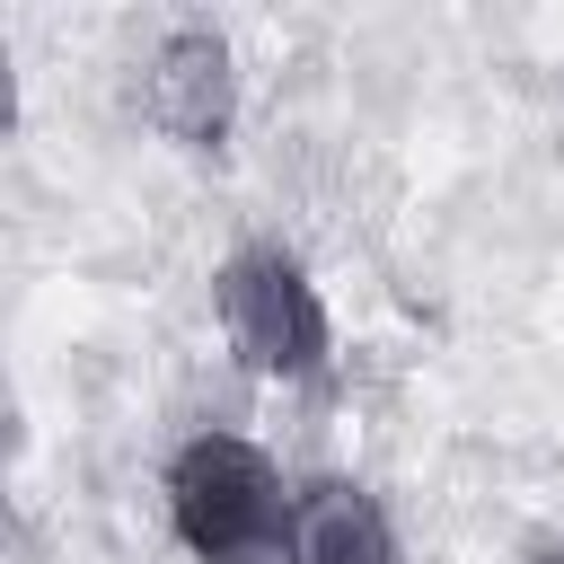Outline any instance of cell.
<instances>
[{
	"instance_id": "cell-1",
	"label": "cell",
	"mask_w": 564,
	"mask_h": 564,
	"mask_svg": "<svg viewBox=\"0 0 564 564\" xmlns=\"http://www.w3.org/2000/svg\"><path fill=\"white\" fill-rule=\"evenodd\" d=\"M167 529L194 564H264L291 546V494L238 432H194L167 458Z\"/></svg>"
},
{
	"instance_id": "cell-4",
	"label": "cell",
	"mask_w": 564,
	"mask_h": 564,
	"mask_svg": "<svg viewBox=\"0 0 564 564\" xmlns=\"http://www.w3.org/2000/svg\"><path fill=\"white\" fill-rule=\"evenodd\" d=\"M291 564H397V520L352 476H308L291 494Z\"/></svg>"
},
{
	"instance_id": "cell-2",
	"label": "cell",
	"mask_w": 564,
	"mask_h": 564,
	"mask_svg": "<svg viewBox=\"0 0 564 564\" xmlns=\"http://www.w3.org/2000/svg\"><path fill=\"white\" fill-rule=\"evenodd\" d=\"M212 308H220V335L229 352L256 370V379H317L335 361V317H326V291L308 282L300 256L282 247H238L212 282Z\"/></svg>"
},
{
	"instance_id": "cell-3",
	"label": "cell",
	"mask_w": 564,
	"mask_h": 564,
	"mask_svg": "<svg viewBox=\"0 0 564 564\" xmlns=\"http://www.w3.org/2000/svg\"><path fill=\"white\" fill-rule=\"evenodd\" d=\"M141 115L176 150H220L238 123V62L212 26H167L141 62Z\"/></svg>"
},
{
	"instance_id": "cell-5",
	"label": "cell",
	"mask_w": 564,
	"mask_h": 564,
	"mask_svg": "<svg viewBox=\"0 0 564 564\" xmlns=\"http://www.w3.org/2000/svg\"><path fill=\"white\" fill-rule=\"evenodd\" d=\"M520 564H564V546H529V555H520Z\"/></svg>"
}]
</instances>
